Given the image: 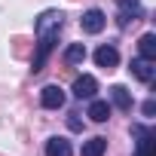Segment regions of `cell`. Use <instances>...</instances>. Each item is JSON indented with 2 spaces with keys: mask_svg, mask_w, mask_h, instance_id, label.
<instances>
[{
  "mask_svg": "<svg viewBox=\"0 0 156 156\" xmlns=\"http://www.w3.org/2000/svg\"><path fill=\"white\" fill-rule=\"evenodd\" d=\"M156 113V101H144V116H153Z\"/></svg>",
  "mask_w": 156,
  "mask_h": 156,
  "instance_id": "cell-16",
  "label": "cell"
},
{
  "mask_svg": "<svg viewBox=\"0 0 156 156\" xmlns=\"http://www.w3.org/2000/svg\"><path fill=\"white\" fill-rule=\"evenodd\" d=\"M70 153H73V147L67 138H49L46 141V156H70Z\"/></svg>",
  "mask_w": 156,
  "mask_h": 156,
  "instance_id": "cell-10",
  "label": "cell"
},
{
  "mask_svg": "<svg viewBox=\"0 0 156 156\" xmlns=\"http://www.w3.org/2000/svg\"><path fill=\"white\" fill-rule=\"evenodd\" d=\"M132 135L138 138V153L135 156H153V132L147 126H132Z\"/></svg>",
  "mask_w": 156,
  "mask_h": 156,
  "instance_id": "cell-7",
  "label": "cell"
},
{
  "mask_svg": "<svg viewBox=\"0 0 156 156\" xmlns=\"http://www.w3.org/2000/svg\"><path fill=\"white\" fill-rule=\"evenodd\" d=\"M104 25H107V16H104L101 9H86L83 19H80V28H83L86 34H101Z\"/></svg>",
  "mask_w": 156,
  "mask_h": 156,
  "instance_id": "cell-4",
  "label": "cell"
},
{
  "mask_svg": "<svg viewBox=\"0 0 156 156\" xmlns=\"http://www.w3.org/2000/svg\"><path fill=\"white\" fill-rule=\"evenodd\" d=\"M110 98H113V104H116L119 110H126V113H129L132 104H135V101H132V92H129L126 86H113V89H110Z\"/></svg>",
  "mask_w": 156,
  "mask_h": 156,
  "instance_id": "cell-11",
  "label": "cell"
},
{
  "mask_svg": "<svg viewBox=\"0 0 156 156\" xmlns=\"http://www.w3.org/2000/svg\"><path fill=\"white\" fill-rule=\"evenodd\" d=\"M64 61H67V64H83V61H86V46H83V43H70V46L64 49Z\"/></svg>",
  "mask_w": 156,
  "mask_h": 156,
  "instance_id": "cell-14",
  "label": "cell"
},
{
  "mask_svg": "<svg viewBox=\"0 0 156 156\" xmlns=\"http://www.w3.org/2000/svg\"><path fill=\"white\" fill-rule=\"evenodd\" d=\"M138 52H141V58L156 61V34H144V37L138 40Z\"/></svg>",
  "mask_w": 156,
  "mask_h": 156,
  "instance_id": "cell-13",
  "label": "cell"
},
{
  "mask_svg": "<svg viewBox=\"0 0 156 156\" xmlns=\"http://www.w3.org/2000/svg\"><path fill=\"white\" fill-rule=\"evenodd\" d=\"M132 73L138 76L141 83H147V86H150V83L156 80V61H150V58H141V55H138V58H132Z\"/></svg>",
  "mask_w": 156,
  "mask_h": 156,
  "instance_id": "cell-5",
  "label": "cell"
},
{
  "mask_svg": "<svg viewBox=\"0 0 156 156\" xmlns=\"http://www.w3.org/2000/svg\"><path fill=\"white\" fill-rule=\"evenodd\" d=\"M67 129H70V132H83V119H80V113H70V116H67Z\"/></svg>",
  "mask_w": 156,
  "mask_h": 156,
  "instance_id": "cell-15",
  "label": "cell"
},
{
  "mask_svg": "<svg viewBox=\"0 0 156 156\" xmlns=\"http://www.w3.org/2000/svg\"><path fill=\"white\" fill-rule=\"evenodd\" d=\"M95 92H98V80H95V76H89V73H83V76H76V80H73V98H95Z\"/></svg>",
  "mask_w": 156,
  "mask_h": 156,
  "instance_id": "cell-6",
  "label": "cell"
},
{
  "mask_svg": "<svg viewBox=\"0 0 156 156\" xmlns=\"http://www.w3.org/2000/svg\"><path fill=\"white\" fill-rule=\"evenodd\" d=\"M64 101H67V95H64V89H61L58 83L43 86V92H40V104H43L46 110H58V107H64Z\"/></svg>",
  "mask_w": 156,
  "mask_h": 156,
  "instance_id": "cell-3",
  "label": "cell"
},
{
  "mask_svg": "<svg viewBox=\"0 0 156 156\" xmlns=\"http://www.w3.org/2000/svg\"><path fill=\"white\" fill-rule=\"evenodd\" d=\"M86 116H89L92 122H107V119H110V104H107V101H98V98H92V104H89Z\"/></svg>",
  "mask_w": 156,
  "mask_h": 156,
  "instance_id": "cell-9",
  "label": "cell"
},
{
  "mask_svg": "<svg viewBox=\"0 0 156 156\" xmlns=\"http://www.w3.org/2000/svg\"><path fill=\"white\" fill-rule=\"evenodd\" d=\"M104 150H107V138H89L83 141L80 156H104Z\"/></svg>",
  "mask_w": 156,
  "mask_h": 156,
  "instance_id": "cell-12",
  "label": "cell"
},
{
  "mask_svg": "<svg viewBox=\"0 0 156 156\" xmlns=\"http://www.w3.org/2000/svg\"><path fill=\"white\" fill-rule=\"evenodd\" d=\"M95 64L98 67H104V70H113L116 64H119V52H116V46H98V52H95Z\"/></svg>",
  "mask_w": 156,
  "mask_h": 156,
  "instance_id": "cell-8",
  "label": "cell"
},
{
  "mask_svg": "<svg viewBox=\"0 0 156 156\" xmlns=\"http://www.w3.org/2000/svg\"><path fill=\"white\" fill-rule=\"evenodd\" d=\"M116 6H119V12H116V25L119 28H126L129 22H138L144 16L141 0H116Z\"/></svg>",
  "mask_w": 156,
  "mask_h": 156,
  "instance_id": "cell-2",
  "label": "cell"
},
{
  "mask_svg": "<svg viewBox=\"0 0 156 156\" xmlns=\"http://www.w3.org/2000/svg\"><path fill=\"white\" fill-rule=\"evenodd\" d=\"M61 28H64V12H58V9H46L34 22V34H37V55H34V64H31L34 73H40L46 67V58L52 55Z\"/></svg>",
  "mask_w": 156,
  "mask_h": 156,
  "instance_id": "cell-1",
  "label": "cell"
}]
</instances>
